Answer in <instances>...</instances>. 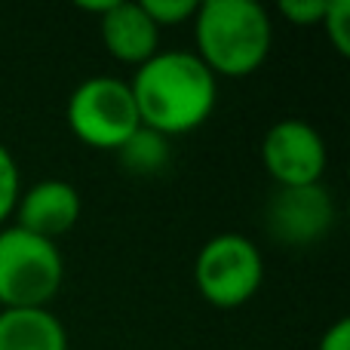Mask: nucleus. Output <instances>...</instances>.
Masks as SVG:
<instances>
[{
	"label": "nucleus",
	"mask_w": 350,
	"mask_h": 350,
	"mask_svg": "<svg viewBox=\"0 0 350 350\" xmlns=\"http://www.w3.org/2000/svg\"><path fill=\"white\" fill-rule=\"evenodd\" d=\"M145 129L175 139L209 123L218 105V77L193 49H160L126 80Z\"/></svg>",
	"instance_id": "obj_1"
},
{
	"label": "nucleus",
	"mask_w": 350,
	"mask_h": 350,
	"mask_svg": "<svg viewBox=\"0 0 350 350\" xmlns=\"http://www.w3.org/2000/svg\"><path fill=\"white\" fill-rule=\"evenodd\" d=\"M191 31L193 55L218 80L252 77L273 49V18L258 0H203Z\"/></svg>",
	"instance_id": "obj_2"
},
{
	"label": "nucleus",
	"mask_w": 350,
	"mask_h": 350,
	"mask_svg": "<svg viewBox=\"0 0 350 350\" xmlns=\"http://www.w3.org/2000/svg\"><path fill=\"white\" fill-rule=\"evenodd\" d=\"M114 154L123 170L129 175H139V178H151V175L166 172V166H170V160H172L170 139L154 133V129H145V126L135 129Z\"/></svg>",
	"instance_id": "obj_11"
},
{
	"label": "nucleus",
	"mask_w": 350,
	"mask_h": 350,
	"mask_svg": "<svg viewBox=\"0 0 350 350\" xmlns=\"http://www.w3.org/2000/svg\"><path fill=\"white\" fill-rule=\"evenodd\" d=\"M65 123L80 145L111 154L142 126L133 90L114 74H92L80 80L68 96Z\"/></svg>",
	"instance_id": "obj_5"
},
{
	"label": "nucleus",
	"mask_w": 350,
	"mask_h": 350,
	"mask_svg": "<svg viewBox=\"0 0 350 350\" xmlns=\"http://www.w3.org/2000/svg\"><path fill=\"white\" fill-rule=\"evenodd\" d=\"M193 286L212 308L234 310L249 304L265 283V255L252 237L224 230L215 234L193 255Z\"/></svg>",
	"instance_id": "obj_4"
},
{
	"label": "nucleus",
	"mask_w": 350,
	"mask_h": 350,
	"mask_svg": "<svg viewBox=\"0 0 350 350\" xmlns=\"http://www.w3.org/2000/svg\"><path fill=\"white\" fill-rule=\"evenodd\" d=\"M329 0H280L277 16L295 28H320Z\"/></svg>",
	"instance_id": "obj_15"
},
{
	"label": "nucleus",
	"mask_w": 350,
	"mask_h": 350,
	"mask_svg": "<svg viewBox=\"0 0 350 350\" xmlns=\"http://www.w3.org/2000/svg\"><path fill=\"white\" fill-rule=\"evenodd\" d=\"M317 350H350V320L338 317L317 341Z\"/></svg>",
	"instance_id": "obj_16"
},
{
	"label": "nucleus",
	"mask_w": 350,
	"mask_h": 350,
	"mask_svg": "<svg viewBox=\"0 0 350 350\" xmlns=\"http://www.w3.org/2000/svg\"><path fill=\"white\" fill-rule=\"evenodd\" d=\"M320 28L326 31V40L332 43L335 53L341 59H347L350 55V0H329Z\"/></svg>",
	"instance_id": "obj_14"
},
{
	"label": "nucleus",
	"mask_w": 350,
	"mask_h": 350,
	"mask_svg": "<svg viewBox=\"0 0 350 350\" xmlns=\"http://www.w3.org/2000/svg\"><path fill=\"white\" fill-rule=\"evenodd\" d=\"M111 3H114V0H77V10L86 12V16H96V22H98V18L111 10Z\"/></svg>",
	"instance_id": "obj_17"
},
{
	"label": "nucleus",
	"mask_w": 350,
	"mask_h": 350,
	"mask_svg": "<svg viewBox=\"0 0 350 350\" xmlns=\"http://www.w3.org/2000/svg\"><path fill=\"white\" fill-rule=\"evenodd\" d=\"M80 215H83V197L71 181L40 178L22 187L16 212H12V224L43 237V240L59 243L62 237L77 228Z\"/></svg>",
	"instance_id": "obj_8"
},
{
	"label": "nucleus",
	"mask_w": 350,
	"mask_h": 350,
	"mask_svg": "<svg viewBox=\"0 0 350 350\" xmlns=\"http://www.w3.org/2000/svg\"><path fill=\"white\" fill-rule=\"evenodd\" d=\"M335 200L326 185L277 187L265 206V228L277 243L292 249L314 246L335 228Z\"/></svg>",
	"instance_id": "obj_7"
},
{
	"label": "nucleus",
	"mask_w": 350,
	"mask_h": 350,
	"mask_svg": "<svg viewBox=\"0 0 350 350\" xmlns=\"http://www.w3.org/2000/svg\"><path fill=\"white\" fill-rule=\"evenodd\" d=\"M71 338L53 308L0 310V350H68Z\"/></svg>",
	"instance_id": "obj_10"
},
{
	"label": "nucleus",
	"mask_w": 350,
	"mask_h": 350,
	"mask_svg": "<svg viewBox=\"0 0 350 350\" xmlns=\"http://www.w3.org/2000/svg\"><path fill=\"white\" fill-rule=\"evenodd\" d=\"M65 283L59 243L43 240L18 224L0 228V310L49 308Z\"/></svg>",
	"instance_id": "obj_3"
},
{
	"label": "nucleus",
	"mask_w": 350,
	"mask_h": 350,
	"mask_svg": "<svg viewBox=\"0 0 350 350\" xmlns=\"http://www.w3.org/2000/svg\"><path fill=\"white\" fill-rule=\"evenodd\" d=\"M261 166L277 187L323 185L329 166L326 139L310 120L283 117L271 123L261 139Z\"/></svg>",
	"instance_id": "obj_6"
},
{
	"label": "nucleus",
	"mask_w": 350,
	"mask_h": 350,
	"mask_svg": "<svg viewBox=\"0 0 350 350\" xmlns=\"http://www.w3.org/2000/svg\"><path fill=\"white\" fill-rule=\"evenodd\" d=\"M160 34L163 31L151 22L142 3L114 0L111 10L98 18V37L108 55L120 65H129L133 71L160 53Z\"/></svg>",
	"instance_id": "obj_9"
},
{
	"label": "nucleus",
	"mask_w": 350,
	"mask_h": 350,
	"mask_svg": "<svg viewBox=\"0 0 350 350\" xmlns=\"http://www.w3.org/2000/svg\"><path fill=\"white\" fill-rule=\"evenodd\" d=\"M145 6V12L151 16V22L163 28H178V25H191L197 16L200 0H139Z\"/></svg>",
	"instance_id": "obj_13"
},
{
	"label": "nucleus",
	"mask_w": 350,
	"mask_h": 350,
	"mask_svg": "<svg viewBox=\"0 0 350 350\" xmlns=\"http://www.w3.org/2000/svg\"><path fill=\"white\" fill-rule=\"evenodd\" d=\"M22 170H18V160L12 157V151L0 142V228L12 221V212H16L18 193H22Z\"/></svg>",
	"instance_id": "obj_12"
}]
</instances>
